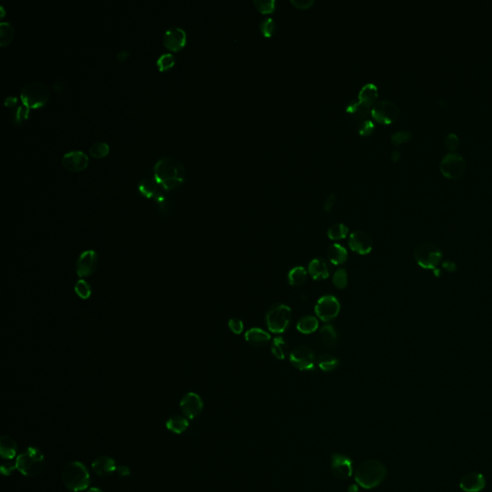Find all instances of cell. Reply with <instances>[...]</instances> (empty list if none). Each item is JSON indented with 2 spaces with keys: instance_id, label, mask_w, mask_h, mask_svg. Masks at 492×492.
<instances>
[{
  "instance_id": "41",
  "label": "cell",
  "mask_w": 492,
  "mask_h": 492,
  "mask_svg": "<svg viewBox=\"0 0 492 492\" xmlns=\"http://www.w3.org/2000/svg\"><path fill=\"white\" fill-rule=\"evenodd\" d=\"M175 64V58L171 53H164L162 54L158 60H157V65L160 68V70H167L172 68Z\"/></svg>"
},
{
  "instance_id": "45",
  "label": "cell",
  "mask_w": 492,
  "mask_h": 492,
  "mask_svg": "<svg viewBox=\"0 0 492 492\" xmlns=\"http://www.w3.org/2000/svg\"><path fill=\"white\" fill-rule=\"evenodd\" d=\"M228 326L236 335H240L243 331V322L239 318H231L228 322Z\"/></svg>"
},
{
  "instance_id": "48",
  "label": "cell",
  "mask_w": 492,
  "mask_h": 492,
  "mask_svg": "<svg viewBox=\"0 0 492 492\" xmlns=\"http://www.w3.org/2000/svg\"><path fill=\"white\" fill-rule=\"evenodd\" d=\"M336 203V195L334 194H329L328 196L326 197L325 201H324V211L327 212V213H330L332 209L334 208V205Z\"/></svg>"
},
{
  "instance_id": "14",
  "label": "cell",
  "mask_w": 492,
  "mask_h": 492,
  "mask_svg": "<svg viewBox=\"0 0 492 492\" xmlns=\"http://www.w3.org/2000/svg\"><path fill=\"white\" fill-rule=\"evenodd\" d=\"M186 31L178 26H173L167 29L163 37L164 46L172 51L181 50L186 45Z\"/></svg>"
},
{
  "instance_id": "49",
  "label": "cell",
  "mask_w": 492,
  "mask_h": 492,
  "mask_svg": "<svg viewBox=\"0 0 492 492\" xmlns=\"http://www.w3.org/2000/svg\"><path fill=\"white\" fill-rule=\"evenodd\" d=\"M117 472L120 477H127L130 475V469L126 465H120L117 467Z\"/></svg>"
},
{
  "instance_id": "34",
  "label": "cell",
  "mask_w": 492,
  "mask_h": 492,
  "mask_svg": "<svg viewBox=\"0 0 492 492\" xmlns=\"http://www.w3.org/2000/svg\"><path fill=\"white\" fill-rule=\"evenodd\" d=\"M349 229L348 227L343 223H336L332 225L327 231L329 239L332 240H339V239H345L348 235Z\"/></svg>"
},
{
  "instance_id": "47",
  "label": "cell",
  "mask_w": 492,
  "mask_h": 492,
  "mask_svg": "<svg viewBox=\"0 0 492 492\" xmlns=\"http://www.w3.org/2000/svg\"><path fill=\"white\" fill-rule=\"evenodd\" d=\"M291 2L292 5H294L295 7L301 9V10L309 9L315 3L314 0H291Z\"/></svg>"
},
{
  "instance_id": "54",
  "label": "cell",
  "mask_w": 492,
  "mask_h": 492,
  "mask_svg": "<svg viewBox=\"0 0 492 492\" xmlns=\"http://www.w3.org/2000/svg\"><path fill=\"white\" fill-rule=\"evenodd\" d=\"M88 492H103V491H102L101 489H99V488H97V487H92V488H90V490H89V491Z\"/></svg>"
},
{
  "instance_id": "55",
  "label": "cell",
  "mask_w": 492,
  "mask_h": 492,
  "mask_svg": "<svg viewBox=\"0 0 492 492\" xmlns=\"http://www.w3.org/2000/svg\"><path fill=\"white\" fill-rule=\"evenodd\" d=\"M0 9H1V12H2V13H1V16H4V14H5V11H4V7H3V6H1V7H0Z\"/></svg>"
},
{
  "instance_id": "40",
  "label": "cell",
  "mask_w": 492,
  "mask_h": 492,
  "mask_svg": "<svg viewBox=\"0 0 492 492\" xmlns=\"http://www.w3.org/2000/svg\"><path fill=\"white\" fill-rule=\"evenodd\" d=\"M333 283L336 286L337 289L343 290L347 287L348 285V275L347 272L344 269H337L334 277H333Z\"/></svg>"
},
{
  "instance_id": "6",
  "label": "cell",
  "mask_w": 492,
  "mask_h": 492,
  "mask_svg": "<svg viewBox=\"0 0 492 492\" xmlns=\"http://www.w3.org/2000/svg\"><path fill=\"white\" fill-rule=\"evenodd\" d=\"M291 319V309L285 304L271 307L266 315L268 328L274 334H283L289 327Z\"/></svg>"
},
{
  "instance_id": "53",
  "label": "cell",
  "mask_w": 492,
  "mask_h": 492,
  "mask_svg": "<svg viewBox=\"0 0 492 492\" xmlns=\"http://www.w3.org/2000/svg\"><path fill=\"white\" fill-rule=\"evenodd\" d=\"M390 157H391V160H392L393 162H397V161L399 160V158H400V152H399L398 150H393Z\"/></svg>"
},
{
  "instance_id": "21",
  "label": "cell",
  "mask_w": 492,
  "mask_h": 492,
  "mask_svg": "<svg viewBox=\"0 0 492 492\" xmlns=\"http://www.w3.org/2000/svg\"><path fill=\"white\" fill-rule=\"evenodd\" d=\"M245 339L247 343L255 347H261L270 342L271 336L262 329L252 328L246 332Z\"/></svg>"
},
{
  "instance_id": "25",
  "label": "cell",
  "mask_w": 492,
  "mask_h": 492,
  "mask_svg": "<svg viewBox=\"0 0 492 492\" xmlns=\"http://www.w3.org/2000/svg\"><path fill=\"white\" fill-rule=\"evenodd\" d=\"M327 256L330 261L335 264V266H339L343 264L345 261H347L348 253L347 250L343 246L338 244V243H334L327 250Z\"/></svg>"
},
{
  "instance_id": "29",
  "label": "cell",
  "mask_w": 492,
  "mask_h": 492,
  "mask_svg": "<svg viewBox=\"0 0 492 492\" xmlns=\"http://www.w3.org/2000/svg\"><path fill=\"white\" fill-rule=\"evenodd\" d=\"M289 283L291 286L299 287L305 283L307 280V270L303 267H295L291 269L288 275Z\"/></svg>"
},
{
  "instance_id": "52",
  "label": "cell",
  "mask_w": 492,
  "mask_h": 492,
  "mask_svg": "<svg viewBox=\"0 0 492 492\" xmlns=\"http://www.w3.org/2000/svg\"><path fill=\"white\" fill-rule=\"evenodd\" d=\"M17 103V97L15 96H9L5 98V105L8 107H14Z\"/></svg>"
},
{
  "instance_id": "38",
  "label": "cell",
  "mask_w": 492,
  "mask_h": 492,
  "mask_svg": "<svg viewBox=\"0 0 492 492\" xmlns=\"http://www.w3.org/2000/svg\"><path fill=\"white\" fill-rule=\"evenodd\" d=\"M75 292L81 299H89L91 295V288L90 283L85 280H79L75 283Z\"/></svg>"
},
{
  "instance_id": "16",
  "label": "cell",
  "mask_w": 492,
  "mask_h": 492,
  "mask_svg": "<svg viewBox=\"0 0 492 492\" xmlns=\"http://www.w3.org/2000/svg\"><path fill=\"white\" fill-rule=\"evenodd\" d=\"M348 243L351 250L359 255H366L370 253L372 250V239L366 232L361 230L353 232L350 235Z\"/></svg>"
},
{
  "instance_id": "10",
  "label": "cell",
  "mask_w": 492,
  "mask_h": 492,
  "mask_svg": "<svg viewBox=\"0 0 492 492\" xmlns=\"http://www.w3.org/2000/svg\"><path fill=\"white\" fill-rule=\"evenodd\" d=\"M316 316L324 322L334 320L340 311L339 301L334 295H324L314 307Z\"/></svg>"
},
{
  "instance_id": "31",
  "label": "cell",
  "mask_w": 492,
  "mask_h": 492,
  "mask_svg": "<svg viewBox=\"0 0 492 492\" xmlns=\"http://www.w3.org/2000/svg\"><path fill=\"white\" fill-rule=\"evenodd\" d=\"M15 37V28L10 23L3 22L0 23V45L6 46Z\"/></svg>"
},
{
  "instance_id": "44",
  "label": "cell",
  "mask_w": 492,
  "mask_h": 492,
  "mask_svg": "<svg viewBox=\"0 0 492 492\" xmlns=\"http://www.w3.org/2000/svg\"><path fill=\"white\" fill-rule=\"evenodd\" d=\"M375 129V124L372 120H364L361 121L358 127V133L363 136H369L373 133Z\"/></svg>"
},
{
  "instance_id": "13",
  "label": "cell",
  "mask_w": 492,
  "mask_h": 492,
  "mask_svg": "<svg viewBox=\"0 0 492 492\" xmlns=\"http://www.w3.org/2000/svg\"><path fill=\"white\" fill-rule=\"evenodd\" d=\"M97 267V254L93 250L83 252L76 262L77 275L81 278L90 277L93 274Z\"/></svg>"
},
{
  "instance_id": "7",
  "label": "cell",
  "mask_w": 492,
  "mask_h": 492,
  "mask_svg": "<svg viewBox=\"0 0 492 492\" xmlns=\"http://www.w3.org/2000/svg\"><path fill=\"white\" fill-rule=\"evenodd\" d=\"M440 168V172L445 177L457 179L465 172L466 162L462 155L456 152H450L441 159Z\"/></svg>"
},
{
  "instance_id": "11",
  "label": "cell",
  "mask_w": 492,
  "mask_h": 492,
  "mask_svg": "<svg viewBox=\"0 0 492 492\" xmlns=\"http://www.w3.org/2000/svg\"><path fill=\"white\" fill-rule=\"evenodd\" d=\"M291 365L302 371L312 370L314 367L315 356L313 351L308 346H299L290 354Z\"/></svg>"
},
{
  "instance_id": "39",
  "label": "cell",
  "mask_w": 492,
  "mask_h": 492,
  "mask_svg": "<svg viewBox=\"0 0 492 492\" xmlns=\"http://www.w3.org/2000/svg\"><path fill=\"white\" fill-rule=\"evenodd\" d=\"M29 112H30V108L27 107L26 105L23 104L17 106L16 108L14 109L13 113H12L13 121L16 124L22 123L23 120H26L28 118Z\"/></svg>"
},
{
  "instance_id": "5",
  "label": "cell",
  "mask_w": 492,
  "mask_h": 492,
  "mask_svg": "<svg viewBox=\"0 0 492 492\" xmlns=\"http://www.w3.org/2000/svg\"><path fill=\"white\" fill-rule=\"evenodd\" d=\"M21 97L23 104L29 108H40L47 102L49 90L44 83L30 81L23 85L21 90Z\"/></svg>"
},
{
  "instance_id": "51",
  "label": "cell",
  "mask_w": 492,
  "mask_h": 492,
  "mask_svg": "<svg viewBox=\"0 0 492 492\" xmlns=\"http://www.w3.org/2000/svg\"><path fill=\"white\" fill-rule=\"evenodd\" d=\"M129 55H130V52L127 49H121L117 55V59L120 62H124L129 57Z\"/></svg>"
},
{
  "instance_id": "17",
  "label": "cell",
  "mask_w": 492,
  "mask_h": 492,
  "mask_svg": "<svg viewBox=\"0 0 492 492\" xmlns=\"http://www.w3.org/2000/svg\"><path fill=\"white\" fill-rule=\"evenodd\" d=\"M160 184L155 179L143 178L140 181L138 188L144 196L148 198H154L160 204L164 202V195L161 191Z\"/></svg>"
},
{
  "instance_id": "35",
  "label": "cell",
  "mask_w": 492,
  "mask_h": 492,
  "mask_svg": "<svg viewBox=\"0 0 492 492\" xmlns=\"http://www.w3.org/2000/svg\"><path fill=\"white\" fill-rule=\"evenodd\" d=\"M260 30L264 37H272L277 30L276 22L272 17H266L261 21L260 24Z\"/></svg>"
},
{
  "instance_id": "3",
  "label": "cell",
  "mask_w": 492,
  "mask_h": 492,
  "mask_svg": "<svg viewBox=\"0 0 492 492\" xmlns=\"http://www.w3.org/2000/svg\"><path fill=\"white\" fill-rule=\"evenodd\" d=\"M16 469L29 477L40 475L45 468V456L37 448H26L16 458Z\"/></svg>"
},
{
  "instance_id": "27",
  "label": "cell",
  "mask_w": 492,
  "mask_h": 492,
  "mask_svg": "<svg viewBox=\"0 0 492 492\" xmlns=\"http://www.w3.org/2000/svg\"><path fill=\"white\" fill-rule=\"evenodd\" d=\"M317 329H318V320L313 315L303 316L297 322V330L304 335L313 334Z\"/></svg>"
},
{
  "instance_id": "50",
  "label": "cell",
  "mask_w": 492,
  "mask_h": 492,
  "mask_svg": "<svg viewBox=\"0 0 492 492\" xmlns=\"http://www.w3.org/2000/svg\"><path fill=\"white\" fill-rule=\"evenodd\" d=\"M53 88H54V90L57 91V93L62 94L63 91H64V89H65L64 80H62V79L56 80V82L54 83V85H53Z\"/></svg>"
},
{
  "instance_id": "30",
  "label": "cell",
  "mask_w": 492,
  "mask_h": 492,
  "mask_svg": "<svg viewBox=\"0 0 492 492\" xmlns=\"http://www.w3.org/2000/svg\"><path fill=\"white\" fill-rule=\"evenodd\" d=\"M271 353L278 359H283L288 355V344L282 336H277L271 344Z\"/></svg>"
},
{
  "instance_id": "15",
  "label": "cell",
  "mask_w": 492,
  "mask_h": 492,
  "mask_svg": "<svg viewBox=\"0 0 492 492\" xmlns=\"http://www.w3.org/2000/svg\"><path fill=\"white\" fill-rule=\"evenodd\" d=\"M180 408L186 418L194 419L197 418L203 410L201 397L194 392H188L180 402Z\"/></svg>"
},
{
  "instance_id": "42",
  "label": "cell",
  "mask_w": 492,
  "mask_h": 492,
  "mask_svg": "<svg viewBox=\"0 0 492 492\" xmlns=\"http://www.w3.org/2000/svg\"><path fill=\"white\" fill-rule=\"evenodd\" d=\"M412 137L411 132L409 130H401L392 133L390 136L391 142L394 145H400L404 142H409Z\"/></svg>"
},
{
  "instance_id": "28",
  "label": "cell",
  "mask_w": 492,
  "mask_h": 492,
  "mask_svg": "<svg viewBox=\"0 0 492 492\" xmlns=\"http://www.w3.org/2000/svg\"><path fill=\"white\" fill-rule=\"evenodd\" d=\"M187 427H188L187 419L181 415H174L169 418L166 422V428L174 433H182L186 431Z\"/></svg>"
},
{
  "instance_id": "22",
  "label": "cell",
  "mask_w": 492,
  "mask_h": 492,
  "mask_svg": "<svg viewBox=\"0 0 492 492\" xmlns=\"http://www.w3.org/2000/svg\"><path fill=\"white\" fill-rule=\"evenodd\" d=\"M346 111L350 115L352 119L359 121V120H366V116L369 112H371V107L362 102L357 98L351 101L349 105L347 106Z\"/></svg>"
},
{
  "instance_id": "32",
  "label": "cell",
  "mask_w": 492,
  "mask_h": 492,
  "mask_svg": "<svg viewBox=\"0 0 492 492\" xmlns=\"http://www.w3.org/2000/svg\"><path fill=\"white\" fill-rule=\"evenodd\" d=\"M319 337L321 342L326 346H333L336 343L337 339V333L336 329L334 328L332 325H325L320 329L319 332Z\"/></svg>"
},
{
  "instance_id": "33",
  "label": "cell",
  "mask_w": 492,
  "mask_h": 492,
  "mask_svg": "<svg viewBox=\"0 0 492 492\" xmlns=\"http://www.w3.org/2000/svg\"><path fill=\"white\" fill-rule=\"evenodd\" d=\"M317 365H318L322 371L330 372V371H333V370L337 368V366L339 365V362L336 357H334L330 354H323L318 358Z\"/></svg>"
},
{
  "instance_id": "20",
  "label": "cell",
  "mask_w": 492,
  "mask_h": 492,
  "mask_svg": "<svg viewBox=\"0 0 492 492\" xmlns=\"http://www.w3.org/2000/svg\"><path fill=\"white\" fill-rule=\"evenodd\" d=\"M308 272L313 280H324L330 275L328 264L322 259H313V261H310Z\"/></svg>"
},
{
  "instance_id": "12",
  "label": "cell",
  "mask_w": 492,
  "mask_h": 492,
  "mask_svg": "<svg viewBox=\"0 0 492 492\" xmlns=\"http://www.w3.org/2000/svg\"><path fill=\"white\" fill-rule=\"evenodd\" d=\"M89 164V157L81 150H72L62 157V164L69 172H81Z\"/></svg>"
},
{
  "instance_id": "19",
  "label": "cell",
  "mask_w": 492,
  "mask_h": 492,
  "mask_svg": "<svg viewBox=\"0 0 492 492\" xmlns=\"http://www.w3.org/2000/svg\"><path fill=\"white\" fill-rule=\"evenodd\" d=\"M91 468L98 476H109L112 472L117 471L116 462L111 457L99 456L93 461Z\"/></svg>"
},
{
  "instance_id": "24",
  "label": "cell",
  "mask_w": 492,
  "mask_h": 492,
  "mask_svg": "<svg viewBox=\"0 0 492 492\" xmlns=\"http://www.w3.org/2000/svg\"><path fill=\"white\" fill-rule=\"evenodd\" d=\"M17 446L14 439L3 436L0 439V454L4 460H13L16 455Z\"/></svg>"
},
{
  "instance_id": "9",
  "label": "cell",
  "mask_w": 492,
  "mask_h": 492,
  "mask_svg": "<svg viewBox=\"0 0 492 492\" xmlns=\"http://www.w3.org/2000/svg\"><path fill=\"white\" fill-rule=\"evenodd\" d=\"M414 259L418 266L426 269H436L442 259L440 249L432 244H421L414 252Z\"/></svg>"
},
{
  "instance_id": "23",
  "label": "cell",
  "mask_w": 492,
  "mask_h": 492,
  "mask_svg": "<svg viewBox=\"0 0 492 492\" xmlns=\"http://www.w3.org/2000/svg\"><path fill=\"white\" fill-rule=\"evenodd\" d=\"M379 92L377 86L373 83H367L359 90L358 99L372 108L373 105L377 102Z\"/></svg>"
},
{
  "instance_id": "18",
  "label": "cell",
  "mask_w": 492,
  "mask_h": 492,
  "mask_svg": "<svg viewBox=\"0 0 492 492\" xmlns=\"http://www.w3.org/2000/svg\"><path fill=\"white\" fill-rule=\"evenodd\" d=\"M485 486V477L477 472H471L464 475L460 482V487L465 492L482 491Z\"/></svg>"
},
{
  "instance_id": "43",
  "label": "cell",
  "mask_w": 492,
  "mask_h": 492,
  "mask_svg": "<svg viewBox=\"0 0 492 492\" xmlns=\"http://www.w3.org/2000/svg\"><path fill=\"white\" fill-rule=\"evenodd\" d=\"M445 146L449 151L455 152L460 146V139L455 133H449L445 138Z\"/></svg>"
},
{
  "instance_id": "37",
  "label": "cell",
  "mask_w": 492,
  "mask_h": 492,
  "mask_svg": "<svg viewBox=\"0 0 492 492\" xmlns=\"http://www.w3.org/2000/svg\"><path fill=\"white\" fill-rule=\"evenodd\" d=\"M254 5L261 14H271L276 9L275 0H254Z\"/></svg>"
},
{
  "instance_id": "46",
  "label": "cell",
  "mask_w": 492,
  "mask_h": 492,
  "mask_svg": "<svg viewBox=\"0 0 492 492\" xmlns=\"http://www.w3.org/2000/svg\"><path fill=\"white\" fill-rule=\"evenodd\" d=\"M15 469H16V463L12 462L11 460H7V462H4L1 464V472L2 474L6 476L11 475Z\"/></svg>"
},
{
  "instance_id": "2",
  "label": "cell",
  "mask_w": 492,
  "mask_h": 492,
  "mask_svg": "<svg viewBox=\"0 0 492 492\" xmlns=\"http://www.w3.org/2000/svg\"><path fill=\"white\" fill-rule=\"evenodd\" d=\"M62 481L69 490L81 491L90 485V473L82 462H69L62 472Z\"/></svg>"
},
{
  "instance_id": "1",
  "label": "cell",
  "mask_w": 492,
  "mask_h": 492,
  "mask_svg": "<svg viewBox=\"0 0 492 492\" xmlns=\"http://www.w3.org/2000/svg\"><path fill=\"white\" fill-rule=\"evenodd\" d=\"M157 182L165 190H172L179 186L185 180V167L175 157L160 158L153 167Z\"/></svg>"
},
{
  "instance_id": "26",
  "label": "cell",
  "mask_w": 492,
  "mask_h": 492,
  "mask_svg": "<svg viewBox=\"0 0 492 492\" xmlns=\"http://www.w3.org/2000/svg\"><path fill=\"white\" fill-rule=\"evenodd\" d=\"M333 470L337 477H349L352 472L351 462L344 457H340V456L336 457V459L333 462Z\"/></svg>"
},
{
  "instance_id": "36",
  "label": "cell",
  "mask_w": 492,
  "mask_h": 492,
  "mask_svg": "<svg viewBox=\"0 0 492 492\" xmlns=\"http://www.w3.org/2000/svg\"><path fill=\"white\" fill-rule=\"evenodd\" d=\"M109 151H110V146L107 142H94L90 145V149H89L90 155L97 159L103 158L106 155H108Z\"/></svg>"
},
{
  "instance_id": "4",
  "label": "cell",
  "mask_w": 492,
  "mask_h": 492,
  "mask_svg": "<svg viewBox=\"0 0 492 492\" xmlns=\"http://www.w3.org/2000/svg\"><path fill=\"white\" fill-rule=\"evenodd\" d=\"M386 467L378 461H367L358 466L355 476L358 485L365 488H372L380 485L386 477Z\"/></svg>"
},
{
  "instance_id": "8",
  "label": "cell",
  "mask_w": 492,
  "mask_h": 492,
  "mask_svg": "<svg viewBox=\"0 0 492 492\" xmlns=\"http://www.w3.org/2000/svg\"><path fill=\"white\" fill-rule=\"evenodd\" d=\"M373 119L379 123L390 124L398 118L399 108L395 102L383 99L377 101L371 108Z\"/></svg>"
}]
</instances>
